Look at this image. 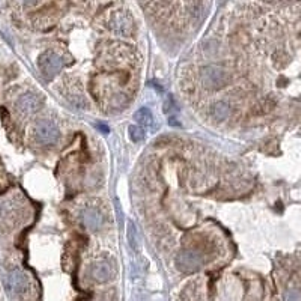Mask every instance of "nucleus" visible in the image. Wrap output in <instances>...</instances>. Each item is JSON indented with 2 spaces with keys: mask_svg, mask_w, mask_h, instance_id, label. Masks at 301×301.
<instances>
[{
  "mask_svg": "<svg viewBox=\"0 0 301 301\" xmlns=\"http://www.w3.org/2000/svg\"><path fill=\"white\" fill-rule=\"evenodd\" d=\"M38 66H40V71L41 74L47 78V80H52L56 74L60 72V70L64 68V60L60 56H58L56 53L53 52H46L40 56V60H38Z\"/></svg>",
  "mask_w": 301,
  "mask_h": 301,
  "instance_id": "nucleus-1",
  "label": "nucleus"
},
{
  "mask_svg": "<svg viewBox=\"0 0 301 301\" xmlns=\"http://www.w3.org/2000/svg\"><path fill=\"white\" fill-rule=\"evenodd\" d=\"M202 82L206 89L218 90L228 83V72L220 66H205L202 70Z\"/></svg>",
  "mask_w": 301,
  "mask_h": 301,
  "instance_id": "nucleus-2",
  "label": "nucleus"
},
{
  "mask_svg": "<svg viewBox=\"0 0 301 301\" xmlns=\"http://www.w3.org/2000/svg\"><path fill=\"white\" fill-rule=\"evenodd\" d=\"M35 138L42 144H54L59 142V130L50 120H40L35 125Z\"/></svg>",
  "mask_w": 301,
  "mask_h": 301,
  "instance_id": "nucleus-3",
  "label": "nucleus"
},
{
  "mask_svg": "<svg viewBox=\"0 0 301 301\" xmlns=\"http://www.w3.org/2000/svg\"><path fill=\"white\" fill-rule=\"evenodd\" d=\"M176 266L181 272L190 274L204 266V258L196 252H181L176 256Z\"/></svg>",
  "mask_w": 301,
  "mask_h": 301,
  "instance_id": "nucleus-4",
  "label": "nucleus"
},
{
  "mask_svg": "<svg viewBox=\"0 0 301 301\" xmlns=\"http://www.w3.org/2000/svg\"><path fill=\"white\" fill-rule=\"evenodd\" d=\"M8 288L11 292L14 294H24L29 289L30 280L29 276L26 272H23L22 270H14L8 274Z\"/></svg>",
  "mask_w": 301,
  "mask_h": 301,
  "instance_id": "nucleus-5",
  "label": "nucleus"
},
{
  "mask_svg": "<svg viewBox=\"0 0 301 301\" xmlns=\"http://www.w3.org/2000/svg\"><path fill=\"white\" fill-rule=\"evenodd\" d=\"M92 277L98 283H107L114 277V268L107 260H100L92 266Z\"/></svg>",
  "mask_w": 301,
  "mask_h": 301,
  "instance_id": "nucleus-6",
  "label": "nucleus"
},
{
  "mask_svg": "<svg viewBox=\"0 0 301 301\" xmlns=\"http://www.w3.org/2000/svg\"><path fill=\"white\" fill-rule=\"evenodd\" d=\"M110 26L116 34H120V35H130L132 32V20L128 14H122V12L114 14L112 17Z\"/></svg>",
  "mask_w": 301,
  "mask_h": 301,
  "instance_id": "nucleus-7",
  "label": "nucleus"
},
{
  "mask_svg": "<svg viewBox=\"0 0 301 301\" xmlns=\"http://www.w3.org/2000/svg\"><path fill=\"white\" fill-rule=\"evenodd\" d=\"M40 107H41V100L34 94H26V95L20 96V100L17 101L18 112H22L24 114H32V113L38 112Z\"/></svg>",
  "mask_w": 301,
  "mask_h": 301,
  "instance_id": "nucleus-8",
  "label": "nucleus"
},
{
  "mask_svg": "<svg viewBox=\"0 0 301 301\" xmlns=\"http://www.w3.org/2000/svg\"><path fill=\"white\" fill-rule=\"evenodd\" d=\"M83 223L89 230H100L102 228L104 218L102 214L98 210L89 208L83 212Z\"/></svg>",
  "mask_w": 301,
  "mask_h": 301,
  "instance_id": "nucleus-9",
  "label": "nucleus"
},
{
  "mask_svg": "<svg viewBox=\"0 0 301 301\" xmlns=\"http://www.w3.org/2000/svg\"><path fill=\"white\" fill-rule=\"evenodd\" d=\"M134 119L140 124V126H144V128H152L156 125V118L154 114L150 113L149 108L143 107L140 110H137L134 113Z\"/></svg>",
  "mask_w": 301,
  "mask_h": 301,
  "instance_id": "nucleus-10",
  "label": "nucleus"
},
{
  "mask_svg": "<svg viewBox=\"0 0 301 301\" xmlns=\"http://www.w3.org/2000/svg\"><path fill=\"white\" fill-rule=\"evenodd\" d=\"M230 116V107L228 102L224 101H218L214 104L212 107V118L218 122H223V120H228Z\"/></svg>",
  "mask_w": 301,
  "mask_h": 301,
  "instance_id": "nucleus-11",
  "label": "nucleus"
},
{
  "mask_svg": "<svg viewBox=\"0 0 301 301\" xmlns=\"http://www.w3.org/2000/svg\"><path fill=\"white\" fill-rule=\"evenodd\" d=\"M126 238H128V244L131 246V248H132L134 252H138V250H140V236H138V232H137L136 224H134L131 220L128 222Z\"/></svg>",
  "mask_w": 301,
  "mask_h": 301,
  "instance_id": "nucleus-12",
  "label": "nucleus"
},
{
  "mask_svg": "<svg viewBox=\"0 0 301 301\" xmlns=\"http://www.w3.org/2000/svg\"><path fill=\"white\" fill-rule=\"evenodd\" d=\"M128 134H130V138L134 142V143H140L144 140V131L142 126H137V125H131L128 128Z\"/></svg>",
  "mask_w": 301,
  "mask_h": 301,
  "instance_id": "nucleus-13",
  "label": "nucleus"
},
{
  "mask_svg": "<svg viewBox=\"0 0 301 301\" xmlns=\"http://www.w3.org/2000/svg\"><path fill=\"white\" fill-rule=\"evenodd\" d=\"M284 301H301V292L295 289L288 290L284 295Z\"/></svg>",
  "mask_w": 301,
  "mask_h": 301,
  "instance_id": "nucleus-14",
  "label": "nucleus"
},
{
  "mask_svg": "<svg viewBox=\"0 0 301 301\" xmlns=\"http://www.w3.org/2000/svg\"><path fill=\"white\" fill-rule=\"evenodd\" d=\"M98 128H100V131H101L102 134H108V132H110V130H108V126H107V125L98 124Z\"/></svg>",
  "mask_w": 301,
  "mask_h": 301,
  "instance_id": "nucleus-15",
  "label": "nucleus"
}]
</instances>
